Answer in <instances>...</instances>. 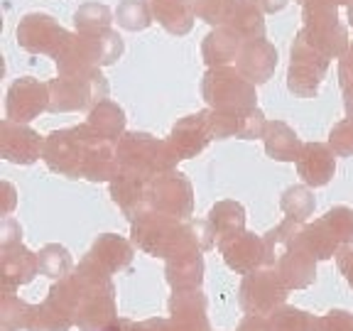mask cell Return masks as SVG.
Segmentation results:
<instances>
[{"instance_id": "cell-1", "label": "cell", "mask_w": 353, "mask_h": 331, "mask_svg": "<svg viewBox=\"0 0 353 331\" xmlns=\"http://www.w3.org/2000/svg\"><path fill=\"white\" fill-rule=\"evenodd\" d=\"M52 292L74 312L81 331H105L118 319L116 287L110 272L83 258L72 272L52 285Z\"/></svg>"}, {"instance_id": "cell-2", "label": "cell", "mask_w": 353, "mask_h": 331, "mask_svg": "<svg viewBox=\"0 0 353 331\" xmlns=\"http://www.w3.org/2000/svg\"><path fill=\"white\" fill-rule=\"evenodd\" d=\"M132 243L140 250L154 258H172V255L189 253V250H211L216 243L214 226L209 219H176L162 211H145L130 221Z\"/></svg>"}, {"instance_id": "cell-3", "label": "cell", "mask_w": 353, "mask_h": 331, "mask_svg": "<svg viewBox=\"0 0 353 331\" xmlns=\"http://www.w3.org/2000/svg\"><path fill=\"white\" fill-rule=\"evenodd\" d=\"M118 162L123 172L143 177L145 182H152L162 172H170L182 162L170 148L167 140L152 138L150 132H125L116 143Z\"/></svg>"}, {"instance_id": "cell-4", "label": "cell", "mask_w": 353, "mask_h": 331, "mask_svg": "<svg viewBox=\"0 0 353 331\" xmlns=\"http://www.w3.org/2000/svg\"><path fill=\"white\" fill-rule=\"evenodd\" d=\"M304 37L326 59H339L348 50L346 28L339 22V6L334 0H307L304 3Z\"/></svg>"}, {"instance_id": "cell-5", "label": "cell", "mask_w": 353, "mask_h": 331, "mask_svg": "<svg viewBox=\"0 0 353 331\" xmlns=\"http://www.w3.org/2000/svg\"><path fill=\"white\" fill-rule=\"evenodd\" d=\"M108 83L101 69L83 74H59L50 81V110L52 113H72V110L94 108L105 101Z\"/></svg>"}, {"instance_id": "cell-6", "label": "cell", "mask_w": 353, "mask_h": 331, "mask_svg": "<svg viewBox=\"0 0 353 331\" xmlns=\"http://www.w3.org/2000/svg\"><path fill=\"white\" fill-rule=\"evenodd\" d=\"M201 96L211 110H250L258 108L255 83L233 66H216L204 74Z\"/></svg>"}, {"instance_id": "cell-7", "label": "cell", "mask_w": 353, "mask_h": 331, "mask_svg": "<svg viewBox=\"0 0 353 331\" xmlns=\"http://www.w3.org/2000/svg\"><path fill=\"white\" fill-rule=\"evenodd\" d=\"M94 138V130L83 123L77 128H64L54 130L44 138L42 160L52 172L64 177L79 179L83 177V165H86V150Z\"/></svg>"}, {"instance_id": "cell-8", "label": "cell", "mask_w": 353, "mask_h": 331, "mask_svg": "<svg viewBox=\"0 0 353 331\" xmlns=\"http://www.w3.org/2000/svg\"><path fill=\"white\" fill-rule=\"evenodd\" d=\"M290 287L282 282L275 268H258V270L243 275L241 290H238V302L245 314L270 317L275 309H280L287 299Z\"/></svg>"}, {"instance_id": "cell-9", "label": "cell", "mask_w": 353, "mask_h": 331, "mask_svg": "<svg viewBox=\"0 0 353 331\" xmlns=\"http://www.w3.org/2000/svg\"><path fill=\"white\" fill-rule=\"evenodd\" d=\"M329 61L321 52H316L307 42L304 32L299 30L292 44V61L287 72V88L299 99H314L319 94V86L324 81V74L329 69Z\"/></svg>"}, {"instance_id": "cell-10", "label": "cell", "mask_w": 353, "mask_h": 331, "mask_svg": "<svg viewBox=\"0 0 353 331\" xmlns=\"http://www.w3.org/2000/svg\"><path fill=\"white\" fill-rule=\"evenodd\" d=\"M148 201L150 209L162 214L176 216V219H192L194 214V189L192 182L182 172L170 170L162 172L148 184Z\"/></svg>"}, {"instance_id": "cell-11", "label": "cell", "mask_w": 353, "mask_h": 331, "mask_svg": "<svg viewBox=\"0 0 353 331\" xmlns=\"http://www.w3.org/2000/svg\"><path fill=\"white\" fill-rule=\"evenodd\" d=\"M69 37L72 34L66 32L54 17L44 15V12H30L17 25V44L32 54H50L57 59Z\"/></svg>"}, {"instance_id": "cell-12", "label": "cell", "mask_w": 353, "mask_h": 331, "mask_svg": "<svg viewBox=\"0 0 353 331\" xmlns=\"http://www.w3.org/2000/svg\"><path fill=\"white\" fill-rule=\"evenodd\" d=\"M50 110V83H42L32 77H22L10 83L6 101V113L15 123H30Z\"/></svg>"}, {"instance_id": "cell-13", "label": "cell", "mask_w": 353, "mask_h": 331, "mask_svg": "<svg viewBox=\"0 0 353 331\" xmlns=\"http://www.w3.org/2000/svg\"><path fill=\"white\" fill-rule=\"evenodd\" d=\"M219 253L223 255V263L238 275H248L265 265V241L245 228L231 236H223L216 241Z\"/></svg>"}, {"instance_id": "cell-14", "label": "cell", "mask_w": 353, "mask_h": 331, "mask_svg": "<svg viewBox=\"0 0 353 331\" xmlns=\"http://www.w3.org/2000/svg\"><path fill=\"white\" fill-rule=\"evenodd\" d=\"M263 110H211L209 108V132L211 138L226 140V138H241V140H255L263 138L265 132Z\"/></svg>"}, {"instance_id": "cell-15", "label": "cell", "mask_w": 353, "mask_h": 331, "mask_svg": "<svg viewBox=\"0 0 353 331\" xmlns=\"http://www.w3.org/2000/svg\"><path fill=\"white\" fill-rule=\"evenodd\" d=\"M44 140L25 123H15L10 118L0 123V154L15 165H32L42 157Z\"/></svg>"}, {"instance_id": "cell-16", "label": "cell", "mask_w": 353, "mask_h": 331, "mask_svg": "<svg viewBox=\"0 0 353 331\" xmlns=\"http://www.w3.org/2000/svg\"><path fill=\"white\" fill-rule=\"evenodd\" d=\"M39 275L37 253L28 250L22 241L8 243L0 250V280H3V294L15 292L20 285H28Z\"/></svg>"}, {"instance_id": "cell-17", "label": "cell", "mask_w": 353, "mask_h": 331, "mask_svg": "<svg viewBox=\"0 0 353 331\" xmlns=\"http://www.w3.org/2000/svg\"><path fill=\"white\" fill-rule=\"evenodd\" d=\"M211 140L214 138L209 132V110H199L194 116L182 118L172 128L167 143L179 160H189V157H196Z\"/></svg>"}, {"instance_id": "cell-18", "label": "cell", "mask_w": 353, "mask_h": 331, "mask_svg": "<svg viewBox=\"0 0 353 331\" xmlns=\"http://www.w3.org/2000/svg\"><path fill=\"white\" fill-rule=\"evenodd\" d=\"M236 69L243 77L253 81L255 86L270 81L277 69V50L265 37L245 39L241 47V54L236 59Z\"/></svg>"}, {"instance_id": "cell-19", "label": "cell", "mask_w": 353, "mask_h": 331, "mask_svg": "<svg viewBox=\"0 0 353 331\" xmlns=\"http://www.w3.org/2000/svg\"><path fill=\"white\" fill-rule=\"evenodd\" d=\"M167 309H170V319H174L182 331H211L209 314H206V294L201 292V287L172 290Z\"/></svg>"}, {"instance_id": "cell-20", "label": "cell", "mask_w": 353, "mask_h": 331, "mask_svg": "<svg viewBox=\"0 0 353 331\" xmlns=\"http://www.w3.org/2000/svg\"><path fill=\"white\" fill-rule=\"evenodd\" d=\"M339 154L329 143H304L297 160V174L307 187H326L334 179Z\"/></svg>"}, {"instance_id": "cell-21", "label": "cell", "mask_w": 353, "mask_h": 331, "mask_svg": "<svg viewBox=\"0 0 353 331\" xmlns=\"http://www.w3.org/2000/svg\"><path fill=\"white\" fill-rule=\"evenodd\" d=\"M277 275L290 290H304L316 280V258L294 238V243L275 263Z\"/></svg>"}, {"instance_id": "cell-22", "label": "cell", "mask_w": 353, "mask_h": 331, "mask_svg": "<svg viewBox=\"0 0 353 331\" xmlns=\"http://www.w3.org/2000/svg\"><path fill=\"white\" fill-rule=\"evenodd\" d=\"M148 184L143 177L130 174V172H118L116 179L110 182V197L118 204V209L128 216L130 221H135L140 214L150 211L148 201Z\"/></svg>"}, {"instance_id": "cell-23", "label": "cell", "mask_w": 353, "mask_h": 331, "mask_svg": "<svg viewBox=\"0 0 353 331\" xmlns=\"http://www.w3.org/2000/svg\"><path fill=\"white\" fill-rule=\"evenodd\" d=\"M86 258L94 260L105 272L116 275V272H123L128 265L132 263V245H130V241H125L123 236L103 233V236H99L94 241L91 250L86 253Z\"/></svg>"}, {"instance_id": "cell-24", "label": "cell", "mask_w": 353, "mask_h": 331, "mask_svg": "<svg viewBox=\"0 0 353 331\" xmlns=\"http://www.w3.org/2000/svg\"><path fill=\"white\" fill-rule=\"evenodd\" d=\"M74 324V312L50 290L42 304H32L30 309L28 331H69Z\"/></svg>"}, {"instance_id": "cell-25", "label": "cell", "mask_w": 353, "mask_h": 331, "mask_svg": "<svg viewBox=\"0 0 353 331\" xmlns=\"http://www.w3.org/2000/svg\"><path fill=\"white\" fill-rule=\"evenodd\" d=\"M165 277L172 290H196L204 282V255L201 250H189L167 258Z\"/></svg>"}, {"instance_id": "cell-26", "label": "cell", "mask_w": 353, "mask_h": 331, "mask_svg": "<svg viewBox=\"0 0 353 331\" xmlns=\"http://www.w3.org/2000/svg\"><path fill=\"white\" fill-rule=\"evenodd\" d=\"M260 0H228L226 22L231 30H236L243 39H260L265 37V20Z\"/></svg>"}, {"instance_id": "cell-27", "label": "cell", "mask_w": 353, "mask_h": 331, "mask_svg": "<svg viewBox=\"0 0 353 331\" xmlns=\"http://www.w3.org/2000/svg\"><path fill=\"white\" fill-rule=\"evenodd\" d=\"M241 34L228 25H223V28H216L214 32L206 34L204 44H201V54H204L209 69H216V66H228L231 61H236L238 54H241Z\"/></svg>"}, {"instance_id": "cell-28", "label": "cell", "mask_w": 353, "mask_h": 331, "mask_svg": "<svg viewBox=\"0 0 353 331\" xmlns=\"http://www.w3.org/2000/svg\"><path fill=\"white\" fill-rule=\"evenodd\" d=\"M263 140H265L268 157H272L277 162H297L299 152L304 148V143L299 140L297 132L282 121H268Z\"/></svg>"}, {"instance_id": "cell-29", "label": "cell", "mask_w": 353, "mask_h": 331, "mask_svg": "<svg viewBox=\"0 0 353 331\" xmlns=\"http://www.w3.org/2000/svg\"><path fill=\"white\" fill-rule=\"evenodd\" d=\"M150 8H152L154 20L176 37L187 34L196 20L192 0H150Z\"/></svg>"}, {"instance_id": "cell-30", "label": "cell", "mask_w": 353, "mask_h": 331, "mask_svg": "<svg viewBox=\"0 0 353 331\" xmlns=\"http://www.w3.org/2000/svg\"><path fill=\"white\" fill-rule=\"evenodd\" d=\"M297 241L302 243L309 253L316 260H329L339 253L341 243H339L336 233L331 231V226L326 223V219H316L314 223H302L297 233Z\"/></svg>"}, {"instance_id": "cell-31", "label": "cell", "mask_w": 353, "mask_h": 331, "mask_svg": "<svg viewBox=\"0 0 353 331\" xmlns=\"http://www.w3.org/2000/svg\"><path fill=\"white\" fill-rule=\"evenodd\" d=\"M86 126L91 128L99 138L118 143V140L125 135V110L118 103H113V101H101V103H96L94 108L88 110Z\"/></svg>"}, {"instance_id": "cell-32", "label": "cell", "mask_w": 353, "mask_h": 331, "mask_svg": "<svg viewBox=\"0 0 353 331\" xmlns=\"http://www.w3.org/2000/svg\"><path fill=\"white\" fill-rule=\"evenodd\" d=\"M209 223L214 226L216 241L223 236H231L245 228V209L238 201H219L211 206L209 211Z\"/></svg>"}, {"instance_id": "cell-33", "label": "cell", "mask_w": 353, "mask_h": 331, "mask_svg": "<svg viewBox=\"0 0 353 331\" xmlns=\"http://www.w3.org/2000/svg\"><path fill=\"white\" fill-rule=\"evenodd\" d=\"M39 258V275L50 277V280H61L66 277L69 272L74 270V260L72 253L59 245V243H50V245H44L42 250L37 253Z\"/></svg>"}, {"instance_id": "cell-34", "label": "cell", "mask_w": 353, "mask_h": 331, "mask_svg": "<svg viewBox=\"0 0 353 331\" xmlns=\"http://www.w3.org/2000/svg\"><path fill=\"white\" fill-rule=\"evenodd\" d=\"M268 319H270L272 331H316L319 317L309 314V312H304V309L282 304V307L275 309Z\"/></svg>"}, {"instance_id": "cell-35", "label": "cell", "mask_w": 353, "mask_h": 331, "mask_svg": "<svg viewBox=\"0 0 353 331\" xmlns=\"http://www.w3.org/2000/svg\"><path fill=\"white\" fill-rule=\"evenodd\" d=\"M314 206H316L314 194L309 192V187H299V184H294V187H290V189L282 192L280 209L287 214V219H294V221H299V223H304L309 216L314 214Z\"/></svg>"}, {"instance_id": "cell-36", "label": "cell", "mask_w": 353, "mask_h": 331, "mask_svg": "<svg viewBox=\"0 0 353 331\" xmlns=\"http://www.w3.org/2000/svg\"><path fill=\"white\" fill-rule=\"evenodd\" d=\"M116 20L128 32H140V30L150 28V22H152L150 0H121V6L116 10Z\"/></svg>"}, {"instance_id": "cell-37", "label": "cell", "mask_w": 353, "mask_h": 331, "mask_svg": "<svg viewBox=\"0 0 353 331\" xmlns=\"http://www.w3.org/2000/svg\"><path fill=\"white\" fill-rule=\"evenodd\" d=\"M110 10L99 3H86L74 12V25H77V32L81 34H99L110 30Z\"/></svg>"}, {"instance_id": "cell-38", "label": "cell", "mask_w": 353, "mask_h": 331, "mask_svg": "<svg viewBox=\"0 0 353 331\" xmlns=\"http://www.w3.org/2000/svg\"><path fill=\"white\" fill-rule=\"evenodd\" d=\"M30 309L32 304L22 302L15 292L3 294L0 299V324L6 331H28V321H30Z\"/></svg>"}, {"instance_id": "cell-39", "label": "cell", "mask_w": 353, "mask_h": 331, "mask_svg": "<svg viewBox=\"0 0 353 331\" xmlns=\"http://www.w3.org/2000/svg\"><path fill=\"white\" fill-rule=\"evenodd\" d=\"M324 219L331 226V231L336 233L341 245L353 243V209L351 206H334V209L326 211Z\"/></svg>"}, {"instance_id": "cell-40", "label": "cell", "mask_w": 353, "mask_h": 331, "mask_svg": "<svg viewBox=\"0 0 353 331\" xmlns=\"http://www.w3.org/2000/svg\"><path fill=\"white\" fill-rule=\"evenodd\" d=\"M105 331H182L176 326L174 319H165V317H154V319L145 321H130V319H116Z\"/></svg>"}, {"instance_id": "cell-41", "label": "cell", "mask_w": 353, "mask_h": 331, "mask_svg": "<svg viewBox=\"0 0 353 331\" xmlns=\"http://www.w3.org/2000/svg\"><path fill=\"white\" fill-rule=\"evenodd\" d=\"M329 145L339 157H353V121H341L331 128Z\"/></svg>"}, {"instance_id": "cell-42", "label": "cell", "mask_w": 353, "mask_h": 331, "mask_svg": "<svg viewBox=\"0 0 353 331\" xmlns=\"http://www.w3.org/2000/svg\"><path fill=\"white\" fill-rule=\"evenodd\" d=\"M194 15L209 25H223L228 12V0H192Z\"/></svg>"}, {"instance_id": "cell-43", "label": "cell", "mask_w": 353, "mask_h": 331, "mask_svg": "<svg viewBox=\"0 0 353 331\" xmlns=\"http://www.w3.org/2000/svg\"><path fill=\"white\" fill-rule=\"evenodd\" d=\"M316 331H353V314L346 309H331L319 317Z\"/></svg>"}, {"instance_id": "cell-44", "label": "cell", "mask_w": 353, "mask_h": 331, "mask_svg": "<svg viewBox=\"0 0 353 331\" xmlns=\"http://www.w3.org/2000/svg\"><path fill=\"white\" fill-rule=\"evenodd\" d=\"M336 265H339V270H341L343 280H346L348 287L353 290V243H348V245H341V248H339Z\"/></svg>"}, {"instance_id": "cell-45", "label": "cell", "mask_w": 353, "mask_h": 331, "mask_svg": "<svg viewBox=\"0 0 353 331\" xmlns=\"http://www.w3.org/2000/svg\"><path fill=\"white\" fill-rule=\"evenodd\" d=\"M339 83H341V88L353 83V44H348L346 54L339 61Z\"/></svg>"}, {"instance_id": "cell-46", "label": "cell", "mask_w": 353, "mask_h": 331, "mask_svg": "<svg viewBox=\"0 0 353 331\" xmlns=\"http://www.w3.org/2000/svg\"><path fill=\"white\" fill-rule=\"evenodd\" d=\"M22 241V228L17 221L6 219L3 221V226H0V245H8V243H15Z\"/></svg>"}, {"instance_id": "cell-47", "label": "cell", "mask_w": 353, "mask_h": 331, "mask_svg": "<svg viewBox=\"0 0 353 331\" xmlns=\"http://www.w3.org/2000/svg\"><path fill=\"white\" fill-rule=\"evenodd\" d=\"M236 331H272V329H270V319H268V317L248 314L241 324H238Z\"/></svg>"}, {"instance_id": "cell-48", "label": "cell", "mask_w": 353, "mask_h": 331, "mask_svg": "<svg viewBox=\"0 0 353 331\" xmlns=\"http://www.w3.org/2000/svg\"><path fill=\"white\" fill-rule=\"evenodd\" d=\"M287 3H290V0H260V6H263L265 12H280V10H285Z\"/></svg>"}, {"instance_id": "cell-49", "label": "cell", "mask_w": 353, "mask_h": 331, "mask_svg": "<svg viewBox=\"0 0 353 331\" xmlns=\"http://www.w3.org/2000/svg\"><path fill=\"white\" fill-rule=\"evenodd\" d=\"M343 106H346V118L353 121V83L343 88Z\"/></svg>"}, {"instance_id": "cell-50", "label": "cell", "mask_w": 353, "mask_h": 331, "mask_svg": "<svg viewBox=\"0 0 353 331\" xmlns=\"http://www.w3.org/2000/svg\"><path fill=\"white\" fill-rule=\"evenodd\" d=\"M348 22H351V28H353V0L348 3Z\"/></svg>"}, {"instance_id": "cell-51", "label": "cell", "mask_w": 353, "mask_h": 331, "mask_svg": "<svg viewBox=\"0 0 353 331\" xmlns=\"http://www.w3.org/2000/svg\"><path fill=\"white\" fill-rule=\"evenodd\" d=\"M334 3H336V6H343V3H346V6H348V3H351V0H334Z\"/></svg>"}]
</instances>
